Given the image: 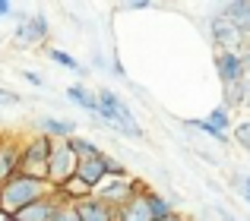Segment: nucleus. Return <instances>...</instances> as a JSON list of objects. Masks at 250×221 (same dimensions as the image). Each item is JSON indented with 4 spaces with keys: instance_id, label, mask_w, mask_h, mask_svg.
Returning a JSON list of instances; mask_svg holds the SVG:
<instances>
[{
    "instance_id": "obj_15",
    "label": "nucleus",
    "mask_w": 250,
    "mask_h": 221,
    "mask_svg": "<svg viewBox=\"0 0 250 221\" xmlns=\"http://www.w3.org/2000/svg\"><path fill=\"white\" fill-rule=\"evenodd\" d=\"M219 13L231 19V22L244 32V38H250V0H234V3H225Z\"/></svg>"
},
{
    "instance_id": "obj_9",
    "label": "nucleus",
    "mask_w": 250,
    "mask_h": 221,
    "mask_svg": "<svg viewBox=\"0 0 250 221\" xmlns=\"http://www.w3.org/2000/svg\"><path fill=\"white\" fill-rule=\"evenodd\" d=\"M215 73H219L222 86H234V82L247 79L241 54H234V51H219V54H215Z\"/></svg>"
},
{
    "instance_id": "obj_16",
    "label": "nucleus",
    "mask_w": 250,
    "mask_h": 221,
    "mask_svg": "<svg viewBox=\"0 0 250 221\" xmlns=\"http://www.w3.org/2000/svg\"><path fill=\"white\" fill-rule=\"evenodd\" d=\"M67 98L73 101L76 108L89 110V114H95V110H98V98H95V95H92L85 86H70V89H67Z\"/></svg>"
},
{
    "instance_id": "obj_20",
    "label": "nucleus",
    "mask_w": 250,
    "mask_h": 221,
    "mask_svg": "<svg viewBox=\"0 0 250 221\" xmlns=\"http://www.w3.org/2000/svg\"><path fill=\"white\" fill-rule=\"evenodd\" d=\"M63 199V196H61ZM51 221H80V215H76V209H73V203H67V199H63L61 203V209L54 212V218Z\"/></svg>"
},
{
    "instance_id": "obj_6",
    "label": "nucleus",
    "mask_w": 250,
    "mask_h": 221,
    "mask_svg": "<svg viewBox=\"0 0 250 221\" xmlns=\"http://www.w3.org/2000/svg\"><path fill=\"white\" fill-rule=\"evenodd\" d=\"M187 127L200 129V133H209L212 139H219V142H228L231 110H228L225 105H219V108H212V110H209V117H203V120H187Z\"/></svg>"
},
{
    "instance_id": "obj_22",
    "label": "nucleus",
    "mask_w": 250,
    "mask_h": 221,
    "mask_svg": "<svg viewBox=\"0 0 250 221\" xmlns=\"http://www.w3.org/2000/svg\"><path fill=\"white\" fill-rule=\"evenodd\" d=\"M19 101V95H13V92H6V89H0V105H16Z\"/></svg>"
},
{
    "instance_id": "obj_18",
    "label": "nucleus",
    "mask_w": 250,
    "mask_h": 221,
    "mask_svg": "<svg viewBox=\"0 0 250 221\" xmlns=\"http://www.w3.org/2000/svg\"><path fill=\"white\" fill-rule=\"evenodd\" d=\"M67 146L73 148V155H76V158H92V155H102V148H98L92 139H83V136H70V139H67Z\"/></svg>"
},
{
    "instance_id": "obj_23",
    "label": "nucleus",
    "mask_w": 250,
    "mask_h": 221,
    "mask_svg": "<svg viewBox=\"0 0 250 221\" xmlns=\"http://www.w3.org/2000/svg\"><path fill=\"white\" fill-rule=\"evenodd\" d=\"M241 63H244V76L250 79V48H247V51H241Z\"/></svg>"
},
{
    "instance_id": "obj_12",
    "label": "nucleus",
    "mask_w": 250,
    "mask_h": 221,
    "mask_svg": "<svg viewBox=\"0 0 250 221\" xmlns=\"http://www.w3.org/2000/svg\"><path fill=\"white\" fill-rule=\"evenodd\" d=\"M73 209H76V215H80V221H117L114 209L98 203L95 196H85L80 203H73Z\"/></svg>"
},
{
    "instance_id": "obj_5",
    "label": "nucleus",
    "mask_w": 250,
    "mask_h": 221,
    "mask_svg": "<svg viewBox=\"0 0 250 221\" xmlns=\"http://www.w3.org/2000/svg\"><path fill=\"white\" fill-rule=\"evenodd\" d=\"M209 35H212V41H215L219 51H234V54H241V48L247 44L244 32H241L228 16H222V13H215V16L209 19Z\"/></svg>"
},
{
    "instance_id": "obj_4",
    "label": "nucleus",
    "mask_w": 250,
    "mask_h": 221,
    "mask_svg": "<svg viewBox=\"0 0 250 221\" xmlns=\"http://www.w3.org/2000/svg\"><path fill=\"white\" fill-rule=\"evenodd\" d=\"M136 193H143V184H136L133 177H117V180H104L102 186H95V190H92V196H95L98 203L111 205V209L117 212L121 205H127Z\"/></svg>"
},
{
    "instance_id": "obj_17",
    "label": "nucleus",
    "mask_w": 250,
    "mask_h": 221,
    "mask_svg": "<svg viewBox=\"0 0 250 221\" xmlns=\"http://www.w3.org/2000/svg\"><path fill=\"white\" fill-rule=\"evenodd\" d=\"M146 203H149V212H152V218H155V221L168 218L171 212H174V205H171V199L159 196V193H149V190H146Z\"/></svg>"
},
{
    "instance_id": "obj_19",
    "label": "nucleus",
    "mask_w": 250,
    "mask_h": 221,
    "mask_svg": "<svg viewBox=\"0 0 250 221\" xmlns=\"http://www.w3.org/2000/svg\"><path fill=\"white\" fill-rule=\"evenodd\" d=\"M48 57L54 63H61V67H67V70H73V73H85V67L80 60H76V57H70V54H63V51H57V48H51L48 51Z\"/></svg>"
},
{
    "instance_id": "obj_27",
    "label": "nucleus",
    "mask_w": 250,
    "mask_h": 221,
    "mask_svg": "<svg viewBox=\"0 0 250 221\" xmlns=\"http://www.w3.org/2000/svg\"><path fill=\"white\" fill-rule=\"evenodd\" d=\"M162 221H184V218L177 215V212H171V215H168V218H162Z\"/></svg>"
},
{
    "instance_id": "obj_2",
    "label": "nucleus",
    "mask_w": 250,
    "mask_h": 221,
    "mask_svg": "<svg viewBox=\"0 0 250 221\" xmlns=\"http://www.w3.org/2000/svg\"><path fill=\"white\" fill-rule=\"evenodd\" d=\"M48 148H51V139H44L42 133L32 136L29 142H22V152H19V174L48 184Z\"/></svg>"
},
{
    "instance_id": "obj_7",
    "label": "nucleus",
    "mask_w": 250,
    "mask_h": 221,
    "mask_svg": "<svg viewBox=\"0 0 250 221\" xmlns=\"http://www.w3.org/2000/svg\"><path fill=\"white\" fill-rule=\"evenodd\" d=\"M61 193H51V196H44V199H38V203H32V205H25V209H19L16 215H10V221H51L54 218V212L61 209Z\"/></svg>"
},
{
    "instance_id": "obj_21",
    "label": "nucleus",
    "mask_w": 250,
    "mask_h": 221,
    "mask_svg": "<svg viewBox=\"0 0 250 221\" xmlns=\"http://www.w3.org/2000/svg\"><path fill=\"white\" fill-rule=\"evenodd\" d=\"M234 139H238L241 148H247V152H250V117H247L244 123H238V127H234Z\"/></svg>"
},
{
    "instance_id": "obj_25",
    "label": "nucleus",
    "mask_w": 250,
    "mask_h": 221,
    "mask_svg": "<svg viewBox=\"0 0 250 221\" xmlns=\"http://www.w3.org/2000/svg\"><path fill=\"white\" fill-rule=\"evenodd\" d=\"M22 76H25V79L32 82V86H44V79H42L38 73H32V70H29V73H22Z\"/></svg>"
},
{
    "instance_id": "obj_13",
    "label": "nucleus",
    "mask_w": 250,
    "mask_h": 221,
    "mask_svg": "<svg viewBox=\"0 0 250 221\" xmlns=\"http://www.w3.org/2000/svg\"><path fill=\"white\" fill-rule=\"evenodd\" d=\"M114 215H117V221H155L152 212H149V203H146V190L136 193V196L130 199L127 205H121Z\"/></svg>"
},
{
    "instance_id": "obj_14",
    "label": "nucleus",
    "mask_w": 250,
    "mask_h": 221,
    "mask_svg": "<svg viewBox=\"0 0 250 221\" xmlns=\"http://www.w3.org/2000/svg\"><path fill=\"white\" fill-rule=\"evenodd\" d=\"M42 136L51 142L57 139H70L76 136V120H61V117H44L42 120Z\"/></svg>"
},
{
    "instance_id": "obj_8",
    "label": "nucleus",
    "mask_w": 250,
    "mask_h": 221,
    "mask_svg": "<svg viewBox=\"0 0 250 221\" xmlns=\"http://www.w3.org/2000/svg\"><path fill=\"white\" fill-rule=\"evenodd\" d=\"M80 184H85L89 190L102 186L108 180V171H104V152L102 155H92V158H80L76 161V174H73Z\"/></svg>"
},
{
    "instance_id": "obj_24",
    "label": "nucleus",
    "mask_w": 250,
    "mask_h": 221,
    "mask_svg": "<svg viewBox=\"0 0 250 221\" xmlns=\"http://www.w3.org/2000/svg\"><path fill=\"white\" fill-rule=\"evenodd\" d=\"M238 184H241V190H244V199L250 203V177H238Z\"/></svg>"
},
{
    "instance_id": "obj_10",
    "label": "nucleus",
    "mask_w": 250,
    "mask_h": 221,
    "mask_svg": "<svg viewBox=\"0 0 250 221\" xmlns=\"http://www.w3.org/2000/svg\"><path fill=\"white\" fill-rule=\"evenodd\" d=\"M19 152H22V142L0 136V184H6L19 171Z\"/></svg>"
},
{
    "instance_id": "obj_26",
    "label": "nucleus",
    "mask_w": 250,
    "mask_h": 221,
    "mask_svg": "<svg viewBox=\"0 0 250 221\" xmlns=\"http://www.w3.org/2000/svg\"><path fill=\"white\" fill-rule=\"evenodd\" d=\"M10 13H13V6L6 3V0H0V19H3V16H10Z\"/></svg>"
},
{
    "instance_id": "obj_1",
    "label": "nucleus",
    "mask_w": 250,
    "mask_h": 221,
    "mask_svg": "<svg viewBox=\"0 0 250 221\" xmlns=\"http://www.w3.org/2000/svg\"><path fill=\"white\" fill-rule=\"evenodd\" d=\"M54 193V186L44 184V180H35V177H25V174H13L6 184H0V215H16L19 209H25V205L38 203V199L51 196Z\"/></svg>"
},
{
    "instance_id": "obj_3",
    "label": "nucleus",
    "mask_w": 250,
    "mask_h": 221,
    "mask_svg": "<svg viewBox=\"0 0 250 221\" xmlns=\"http://www.w3.org/2000/svg\"><path fill=\"white\" fill-rule=\"evenodd\" d=\"M76 161H80V158H76L73 148L67 146V139L51 142V148H48V184L54 186V190H61L67 180H73Z\"/></svg>"
},
{
    "instance_id": "obj_28",
    "label": "nucleus",
    "mask_w": 250,
    "mask_h": 221,
    "mask_svg": "<svg viewBox=\"0 0 250 221\" xmlns=\"http://www.w3.org/2000/svg\"><path fill=\"white\" fill-rule=\"evenodd\" d=\"M184 221H200V218H184Z\"/></svg>"
},
{
    "instance_id": "obj_11",
    "label": "nucleus",
    "mask_w": 250,
    "mask_h": 221,
    "mask_svg": "<svg viewBox=\"0 0 250 221\" xmlns=\"http://www.w3.org/2000/svg\"><path fill=\"white\" fill-rule=\"evenodd\" d=\"M48 19L44 16H32V19H25V22H19L16 25V41L19 44H25V48H32V44H42L44 38H48Z\"/></svg>"
}]
</instances>
